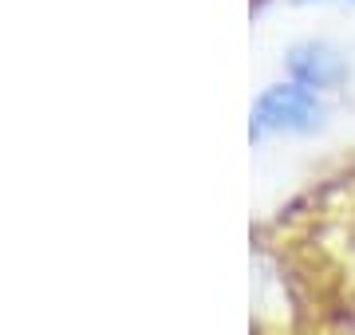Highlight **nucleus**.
Segmentation results:
<instances>
[{
    "instance_id": "obj_1",
    "label": "nucleus",
    "mask_w": 355,
    "mask_h": 335,
    "mask_svg": "<svg viewBox=\"0 0 355 335\" xmlns=\"http://www.w3.org/2000/svg\"><path fill=\"white\" fill-rule=\"evenodd\" d=\"M324 118V103H320V91L304 87V83H277L268 87L253 107V134H304L316 130Z\"/></svg>"
},
{
    "instance_id": "obj_2",
    "label": "nucleus",
    "mask_w": 355,
    "mask_h": 335,
    "mask_svg": "<svg viewBox=\"0 0 355 335\" xmlns=\"http://www.w3.org/2000/svg\"><path fill=\"white\" fill-rule=\"evenodd\" d=\"M288 71L296 83H304L312 91H324L331 83H340L343 79V64L336 60V52L328 48H320V44H304V48H296L288 55Z\"/></svg>"
}]
</instances>
